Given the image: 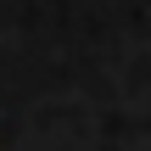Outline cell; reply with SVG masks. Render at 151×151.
<instances>
[]
</instances>
